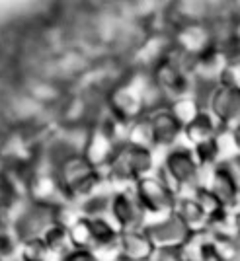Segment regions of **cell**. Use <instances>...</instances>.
<instances>
[{
    "label": "cell",
    "instance_id": "30bf717a",
    "mask_svg": "<svg viewBox=\"0 0 240 261\" xmlns=\"http://www.w3.org/2000/svg\"><path fill=\"white\" fill-rule=\"evenodd\" d=\"M223 84H229V86L240 88V57L238 55H232L229 61V65L225 68V74H223Z\"/></svg>",
    "mask_w": 240,
    "mask_h": 261
},
{
    "label": "cell",
    "instance_id": "9c48e42d",
    "mask_svg": "<svg viewBox=\"0 0 240 261\" xmlns=\"http://www.w3.org/2000/svg\"><path fill=\"white\" fill-rule=\"evenodd\" d=\"M191 195H194V199L199 203V207L203 208V213L207 215L209 222L215 220V218H219L221 215H225V213L229 211V208H225V205H223V203H221L217 197L213 195L203 184L199 185V187H196Z\"/></svg>",
    "mask_w": 240,
    "mask_h": 261
},
{
    "label": "cell",
    "instance_id": "8fae6325",
    "mask_svg": "<svg viewBox=\"0 0 240 261\" xmlns=\"http://www.w3.org/2000/svg\"><path fill=\"white\" fill-rule=\"evenodd\" d=\"M221 166H223V170L230 175V179L236 184V187L240 189V156L238 154H230L227 158H223L221 160Z\"/></svg>",
    "mask_w": 240,
    "mask_h": 261
},
{
    "label": "cell",
    "instance_id": "6da1fadb",
    "mask_svg": "<svg viewBox=\"0 0 240 261\" xmlns=\"http://www.w3.org/2000/svg\"><path fill=\"white\" fill-rule=\"evenodd\" d=\"M164 179L170 184L180 197L191 195L194 189L203 184V170L196 160L194 150L187 144H176L170 150H166V156L160 166V172Z\"/></svg>",
    "mask_w": 240,
    "mask_h": 261
},
{
    "label": "cell",
    "instance_id": "52a82bcc",
    "mask_svg": "<svg viewBox=\"0 0 240 261\" xmlns=\"http://www.w3.org/2000/svg\"><path fill=\"white\" fill-rule=\"evenodd\" d=\"M223 133H225V130L221 129V125L215 121V117L209 113L207 109H203L196 119L191 121V123H187L186 127H184L182 139L186 141V144L189 148H194V146L201 144V142L217 139Z\"/></svg>",
    "mask_w": 240,
    "mask_h": 261
},
{
    "label": "cell",
    "instance_id": "ba28073f",
    "mask_svg": "<svg viewBox=\"0 0 240 261\" xmlns=\"http://www.w3.org/2000/svg\"><path fill=\"white\" fill-rule=\"evenodd\" d=\"M176 215L182 218V222L191 230L194 236L207 232V226H209L207 215L203 213V208L199 207V203L194 199V195H184L178 199Z\"/></svg>",
    "mask_w": 240,
    "mask_h": 261
},
{
    "label": "cell",
    "instance_id": "277c9868",
    "mask_svg": "<svg viewBox=\"0 0 240 261\" xmlns=\"http://www.w3.org/2000/svg\"><path fill=\"white\" fill-rule=\"evenodd\" d=\"M145 232L149 234L156 251H182L189 244V240L194 238L191 230L182 222V218L176 213L160 220L149 222L145 226Z\"/></svg>",
    "mask_w": 240,
    "mask_h": 261
},
{
    "label": "cell",
    "instance_id": "8992f818",
    "mask_svg": "<svg viewBox=\"0 0 240 261\" xmlns=\"http://www.w3.org/2000/svg\"><path fill=\"white\" fill-rule=\"evenodd\" d=\"M203 185H205L209 191H211V193L225 205V208H229V211H232V213L238 211L240 189L236 187V184L230 179V175L223 170L221 164H217L215 168L209 170V179Z\"/></svg>",
    "mask_w": 240,
    "mask_h": 261
},
{
    "label": "cell",
    "instance_id": "5b68a950",
    "mask_svg": "<svg viewBox=\"0 0 240 261\" xmlns=\"http://www.w3.org/2000/svg\"><path fill=\"white\" fill-rule=\"evenodd\" d=\"M147 119H149V125L153 130L154 150H170L182 139L184 127L172 113L170 106H164V108L147 113Z\"/></svg>",
    "mask_w": 240,
    "mask_h": 261
},
{
    "label": "cell",
    "instance_id": "7c38bea8",
    "mask_svg": "<svg viewBox=\"0 0 240 261\" xmlns=\"http://www.w3.org/2000/svg\"><path fill=\"white\" fill-rule=\"evenodd\" d=\"M227 137L230 139V144H232V148H234V154L240 156V123L234 125L232 129L227 130Z\"/></svg>",
    "mask_w": 240,
    "mask_h": 261
},
{
    "label": "cell",
    "instance_id": "7a4b0ae2",
    "mask_svg": "<svg viewBox=\"0 0 240 261\" xmlns=\"http://www.w3.org/2000/svg\"><path fill=\"white\" fill-rule=\"evenodd\" d=\"M135 195L147 215V224L160 220L176 213L180 195L160 174H151L135 184Z\"/></svg>",
    "mask_w": 240,
    "mask_h": 261
},
{
    "label": "cell",
    "instance_id": "3957f363",
    "mask_svg": "<svg viewBox=\"0 0 240 261\" xmlns=\"http://www.w3.org/2000/svg\"><path fill=\"white\" fill-rule=\"evenodd\" d=\"M203 108L215 117L221 129H232L240 123V88L219 82L217 86L205 90Z\"/></svg>",
    "mask_w": 240,
    "mask_h": 261
}]
</instances>
